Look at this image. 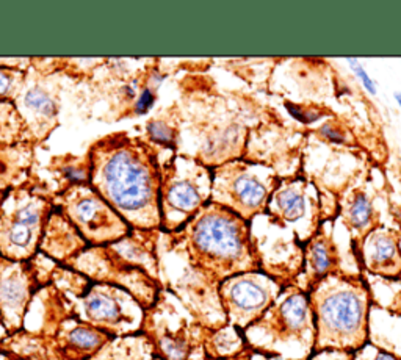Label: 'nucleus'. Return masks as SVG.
Wrapping results in <instances>:
<instances>
[{"mask_svg":"<svg viewBox=\"0 0 401 360\" xmlns=\"http://www.w3.org/2000/svg\"><path fill=\"white\" fill-rule=\"evenodd\" d=\"M147 129H149V133L152 138L160 142H166V145H170V142H172V140H174L172 130L170 129L168 124H165L163 121H152Z\"/></svg>","mask_w":401,"mask_h":360,"instance_id":"obj_21","label":"nucleus"},{"mask_svg":"<svg viewBox=\"0 0 401 360\" xmlns=\"http://www.w3.org/2000/svg\"><path fill=\"white\" fill-rule=\"evenodd\" d=\"M24 104H26V107H28L30 110H33L38 115H42V116H46V117L54 116L55 111H57V107H55V102L52 101L51 97H49L47 92L41 91L38 88L30 90V91L26 92V97H24Z\"/></svg>","mask_w":401,"mask_h":360,"instance_id":"obj_15","label":"nucleus"},{"mask_svg":"<svg viewBox=\"0 0 401 360\" xmlns=\"http://www.w3.org/2000/svg\"><path fill=\"white\" fill-rule=\"evenodd\" d=\"M41 216L42 208L36 202L26 204V206L16 210L15 218L10 220L7 231L3 234L8 251L19 256V254L27 252L32 247L36 235L40 232Z\"/></svg>","mask_w":401,"mask_h":360,"instance_id":"obj_9","label":"nucleus"},{"mask_svg":"<svg viewBox=\"0 0 401 360\" xmlns=\"http://www.w3.org/2000/svg\"><path fill=\"white\" fill-rule=\"evenodd\" d=\"M160 347H162L163 354L170 360H185L190 352L188 343L182 338L165 337L160 341Z\"/></svg>","mask_w":401,"mask_h":360,"instance_id":"obj_18","label":"nucleus"},{"mask_svg":"<svg viewBox=\"0 0 401 360\" xmlns=\"http://www.w3.org/2000/svg\"><path fill=\"white\" fill-rule=\"evenodd\" d=\"M347 63L350 66V69L354 72V76L359 79V82L362 83L363 90H367L370 95H376V92H378V85H376L375 80L368 76V72L366 71V67L359 63V60L347 58Z\"/></svg>","mask_w":401,"mask_h":360,"instance_id":"obj_19","label":"nucleus"},{"mask_svg":"<svg viewBox=\"0 0 401 360\" xmlns=\"http://www.w3.org/2000/svg\"><path fill=\"white\" fill-rule=\"evenodd\" d=\"M263 331L273 356L287 360H307L316 345V326L309 293L298 285L284 288L276 302L251 326Z\"/></svg>","mask_w":401,"mask_h":360,"instance_id":"obj_4","label":"nucleus"},{"mask_svg":"<svg viewBox=\"0 0 401 360\" xmlns=\"http://www.w3.org/2000/svg\"><path fill=\"white\" fill-rule=\"evenodd\" d=\"M345 222L353 234L354 254H357L362 241L376 229V215L372 201L363 191H356L345 212Z\"/></svg>","mask_w":401,"mask_h":360,"instance_id":"obj_12","label":"nucleus"},{"mask_svg":"<svg viewBox=\"0 0 401 360\" xmlns=\"http://www.w3.org/2000/svg\"><path fill=\"white\" fill-rule=\"evenodd\" d=\"M154 102V92L151 88H147L143 91V95L140 96L138 102H137V111L138 113H146L147 108L151 107Z\"/></svg>","mask_w":401,"mask_h":360,"instance_id":"obj_23","label":"nucleus"},{"mask_svg":"<svg viewBox=\"0 0 401 360\" xmlns=\"http://www.w3.org/2000/svg\"><path fill=\"white\" fill-rule=\"evenodd\" d=\"M354 360H401V359H398L392 352L381 350V347H376L372 343H368L367 346H363L361 351H357L354 354Z\"/></svg>","mask_w":401,"mask_h":360,"instance_id":"obj_20","label":"nucleus"},{"mask_svg":"<svg viewBox=\"0 0 401 360\" xmlns=\"http://www.w3.org/2000/svg\"><path fill=\"white\" fill-rule=\"evenodd\" d=\"M204 195H202L201 185L197 179L182 177L172 179L168 190H166V204L170 206V210L174 215H182L187 218L197 207L202 204Z\"/></svg>","mask_w":401,"mask_h":360,"instance_id":"obj_13","label":"nucleus"},{"mask_svg":"<svg viewBox=\"0 0 401 360\" xmlns=\"http://www.w3.org/2000/svg\"><path fill=\"white\" fill-rule=\"evenodd\" d=\"M393 97H395V101H397V104H398V107L401 108V92L400 91H397L393 95Z\"/></svg>","mask_w":401,"mask_h":360,"instance_id":"obj_26","label":"nucleus"},{"mask_svg":"<svg viewBox=\"0 0 401 360\" xmlns=\"http://www.w3.org/2000/svg\"><path fill=\"white\" fill-rule=\"evenodd\" d=\"M309 301L316 326L313 352H357L370 343L372 291L361 275L345 271L323 279L309 291Z\"/></svg>","mask_w":401,"mask_h":360,"instance_id":"obj_1","label":"nucleus"},{"mask_svg":"<svg viewBox=\"0 0 401 360\" xmlns=\"http://www.w3.org/2000/svg\"><path fill=\"white\" fill-rule=\"evenodd\" d=\"M354 354H356V352L328 350V351L313 352L312 356H311L309 359H307V360H354Z\"/></svg>","mask_w":401,"mask_h":360,"instance_id":"obj_22","label":"nucleus"},{"mask_svg":"<svg viewBox=\"0 0 401 360\" xmlns=\"http://www.w3.org/2000/svg\"><path fill=\"white\" fill-rule=\"evenodd\" d=\"M92 183L96 193L129 221L146 226L158 220V177L143 151L121 145L101 152Z\"/></svg>","mask_w":401,"mask_h":360,"instance_id":"obj_2","label":"nucleus"},{"mask_svg":"<svg viewBox=\"0 0 401 360\" xmlns=\"http://www.w3.org/2000/svg\"><path fill=\"white\" fill-rule=\"evenodd\" d=\"M282 291L284 287L276 279L259 271L232 276L221 288L229 316L243 329L261 320Z\"/></svg>","mask_w":401,"mask_h":360,"instance_id":"obj_6","label":"nucleus"},{"mask_svg":"<svg viewBox=\"0 0 401 360\" xmlns=\"http://www.w3.org/2000/svg\"><path fill=\"white\" fill-rule=\"evenodd\" d=\"M26 297V285L16 277H8L0 284V300L5 306H19Z\"/></svg>","mask_w":401,"mask_h":360,"instance_id":"obj_16","label":"nucleus"},{"mask_svg":"<svg viewBox=\"0 0 401 360\" xmlns=\"http://www.w3.org/2000/svg\"><path fill=\"white\" fill-rule=\"evenodd\" d=\"M85 310L91 320L101 322H115L120 320L121 309L118 301L110 295L95 291L85 302Z\"/></svg>","mask_w":401,"mask_h":360,"instance_id":"obj_14","label":"nucleus"},{"mask_svg":"<svg viewBox=\"0 0 401 360\" xmlns=\"http://www.w3.org/2000/svg\"><path fill=\"white\" fill-rule=\"evenodd\" d=\"M309 197L304 190V183L300 180L290 182L284 187H277L268 202V210L276 216V221L282 226L301 221L307 213Z\"/></svg>","mask_w":401,"mask_h":360,"instance_id":"obj_10","label":"nucleus"},{"mask_svg":"<svg viewBox=\"0 0 401 360\" xmlns=\"http://www.w3.org/2000/svg\"><path fill=\"white\" fill-rule=\"evenodd\" d=\"M345 272L341 268V256H338L337 245L329 235L325 232L313 234L311 240H307L303 256V279L304 291L312 290V287L329 276H337Z\"/></svg>","mask_w":401,"mask_h":360,"instance_id":"obj_8","label":"nucleus"},{"mask_svg":"<svg viewBox=\"0 0 401 360\" xmlns=\"http://www.w3.org/2000/svg\"><path fill=\"white\" fill-rule=\"evenodd\" d=\"M11 83H13V77H11V74L0 69V96L7 95Z\"/></svg>","mask_w":401,"mask_h":360,"instance_id":"obj_25","label":"nucleus"},{"mask_svg":"<svg viewBox=\"0 0 401 360\" xmlns=\"http://www.w3.org/2000/svg\"><path fill=\"white\" fill-rule=\"evenodd\" d=\"M69 213L71 218L77 222L80 229H83L85 232H91L95 235L101 232V229L112 220L110 208L107 202L99 197L97 193H85L80 197H76L69 204Z\"/></svg>","mask_w":401,"mask_h":360,"instance_id":"obj_11","label":"nucleus"},{"mask_svg":"<svg viewBox=\"0 0 401 360\" xmlns=\"http://www.w3.org/2000/svg\"><path fill=\"white\" fill-rule=\"evenodd\" d=\"M322 133L326 136V138L336 142H343L345 136L343 133L338 130V127H332V126H323L322 127Z\"/></svg>","mask_w":401,"mask_h":360,"instance_id":"obj_24","label":"nucleus"},{"mask_svg":"<svg viewBox=\"0 0 401 360\" xmlns=\"http://www.w3.org/2000/svg\"><path fill=\"white\" fill-rule=\"evenodd\" d=\"M193 246L201 259L226 276L261 270L246 220L229 208L212 210L193 229Z\"/></svg>","mask_w":401,"mask_h":360,"instance_id":"obj_3","label":"nucleus"},{"mask_svg":"<svg viewBox=\"0 0 401 360\" xmlns=\"http://www.w3.org/2000/svg\"><path fill=\"white\" fill-rule=\"evenodd\" d=\"M277 188L275 172L261 165H232L217 179V193L221 204L231 212L248 221L268 207L271 196Z\"/></svg>","mask_w":401,"mask_h":360,"instance_id":"obj_5","label":"nucleus"},{"mask_svg":"<svg viewBox=\"0 0 401 360\" xmlns=\"http://www.w3.org/2000/svg\"><path fill=\"white\" fill-rule=\"evenodd\" d=\"M69 343L79 347V350L90 351L102 343V337L101 334L97 331H92V329L77 327L69 334Z\"/></svg>","mask_w":401,"mask_h":360,"instance_id":"obj_17","label":"nucleus"},{"mask_svg":"<svg viewBox=\"0 0 401 360\" xmlns=\"http://www.w3.org/2000/svg\"><path fill=\"white\" fill-rule=\"evenodd\" d=\"M356 257L370 275L392 281L401 277V247L397 232L376 227L362 241Z\"/></svg>","mask_w":401,"mask_h":360,"instance_id":"obj_7","label":"nucleus"}]
</instances>
